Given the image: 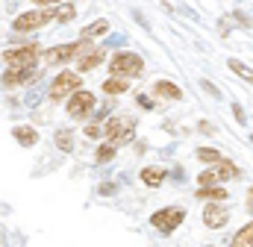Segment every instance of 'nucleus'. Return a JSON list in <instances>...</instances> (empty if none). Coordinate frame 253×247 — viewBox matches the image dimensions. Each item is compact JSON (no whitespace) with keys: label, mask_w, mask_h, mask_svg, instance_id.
Instances as JSON below:
<instances>
[{"label":"nucleus","mask_w":253,"mask_h":247,"mask_svg":"<svg viewBox=\"0 0 253 247\" xmlns=\"http://www.w3.org/2000/svg\"><path fill=\"white\" fill-rule=\"evenodd\" d=\"M126 88H129V80H126V77H109V80L103 82V91H106V94H124Z\"/></svg>","instance_id":"obj_15"},{"label":"nucleus","mask_w":253,"mask_h":247,"mask_svg":"<svg viewBox=\"0 0 253 247\" xmlns=\"http://www.w3.org/2000/svg\"><path fill=\"white\" fill-rule=\"evenodd\" d=\"M183 221H186V212H183V209H177V206H168V209H159V212H153V215H150V227H156L162 236L174 233Z\"/></svg>","instance_id":"obj_1"},{"label":"nucleus","mask_w":253,"mask_h":247,"mask_svg":"<svg viewBox=\"0 0 253 247\" xmlns=\"http://www.w3.org/2000/svg\"><path fill=\"white\" fill-rule=\"evenodd\" d=\"M132 129H135V121L129 118V115H115V118H109L106 121V138L118 147V144H126L129 138H132Z\"/></svg>","instance_id":"obj_2"},{"label":"nucleus","mask_w":253,"mask_h":247,"mask_svg":"<svg viewBox=\"0 0 253 247\" xmlns=\"http://www.w3.org/2000/svg\"><path fill=\"white\" fill-rule=\"evenodd\" d=\"M12 135H15V141H18V144H24V147H33V144L39 141V132H36L33 126H15V129H12Z\"/></svg>","instance_id":"obj_14"},{"label":"nucleus","mask_w":253,"mask_h":247,"mask_svg":"<svg viewBox=\"0 0 253 247\" xmlns=\"http://www.w3.org/2000/svg\"><path fill=\"white\" fill-rule=\"evenodd\" d=\"M109 68H112V74L115 77H138L141 71H144V62H141V56L138 53H115L112 56V62H109Z\"/></svg>","instance_id":"obj_3"},{"label":"nucleus","mask_w":253,"mask_h":247,"mask_svg":"<svg viewBox=\"0 0 253 247\" xmlns=\"http://www.w3.org/2000/svg\"><path fill=\"white\" fill-rule=\"evenodd\" d=\"M36 77V65H21V68H9L3 74V85H21V82H30Z\"/></svg>","instance_id":"obj_11"},{"label":"nucleus","mask_w":253,"mask_h":247,"mask_svg":"<svg viewBox=\"0 0 253 247\" xmlns=\"http://www.w3.org/2000/svg\"><path fill=\"white\" fill-rule=\"evenodd\" d=\"M85 135H88V138H100L103 132H100V126H97V124H91V126H85Z\"/></svg>","instance_id":"obj_30"},{"label":"nucleus","mask_w":253,"mask_h":247,"mask_svg":"<svg viewBox=\"0 0 253 247\" xmlns=\"http://www.w3.org/2000/svg\"><path fill=\"white\" fill-rule=\"evenodd\" d=\"M233 21H236L239 27H248V30L253 27V21L248 18V15H245V12H233Z\"/></svg>","instance_id":"obj_25"},{"label":"nucleus","mask_w":253,"mask_h":247,"mask_svg":"<svg viewBox=\"0 0 253 247\" xmlns=\"http://www.w3.org/2000/svg\"><path fill=\"white\" fill-rule=\"evenodd\" d=\"M230 247H253V221L251 224H245V227L236 233V239H233V245Z\"/></svg>","instance_id":"obj_16"},{"label":"nucleus","mask_w":253,"mask_h":247,"mask_svg":"<svg viewBox=\"0 0 253 247\" xmlns=\"http://www.w3.org/2000/svg\"><path fill=\"white\" fill-rule=\"evenodd\" d=\"M239 177V168L233 165V162H218L212 171H203L200 177H197V183L200 185H215V183H221V180H236Z\"/></svg>","instance_id":"obj_9"},{"label":"nucleus","mask_w":253,"mask_h":247,"mask_svg":"<svg viewBox=\"0 0 253 247\" xmlns=\"http://www.w3.org/2000/svg\"><path fill=\"white\" fill-rule=\"evenodd\" d=\"M103 56H106V53H103V47H94L91 53L80 56V62H77V68H80V71H94V68H97V65L103 62Z\"/></svg>","instance_id":"obj_13"},{"label":"nucleus","mask_w":253,"mask_h":247,"mask_svg":"<svg viewBox=\"0 0 253 247\" xmlns=\"http://www.w3.org/2000/svg\"><path fill=\"white\" fill-rule=\"evenodd\" d=\"M100 165H106V162H112L115 159V144L109 141V144H103V147H97V156H94Z\"/></svg>","instance_id":"obj_23"},{"label":"nucleus","mask_w":253,"mask_h":247,"mask_svg":"<svg viewBox=\"0 0 253 247\" xmlns=\"http://www.w3.org/2000/svg\"><path fill=\"white\" fill-rule=\"evenodd\" d=\"M74 15H77V9H74L71 3H62V6L56 9V21H62V24H68V21H74Z\"/></svg>","instance_id":"obj_24"},{"label":"nucleus","mask_w":253,"mask_h":247,"mask_svg":"<svg viewBox=\"0 0 253 247\" xmlns=\"http://www.w3.org/2000/svg\"><path fill=\"white\" fill-rule=\"evenodd\" d=\"M97 191H100V194H115V183H103Z\"/></svg>","instance_id":"obj_31"},{"label":"nucleus","mask_w":253,"mask_h":247,"mask_svg":"<svg viewBox=\"0 0 253 247\" xmlns=\"http://www.w3.org/2000/svg\"><path fill=\"white\" fill-rule=\"evenodd\" d=\"M233 115H236V121H239V124H248V118H245V109H242L239 103H233Z\"/></svg>","instance_id":"obj_29"},{"label":"nucleus","mask_w":253,"mask_h":247,"mask_svg":"<svg viewBox=\"0 0 253 247\" xmlns=\"http://www.w3.org/2000/svg\"><path fill=\"white\" fill-rule=\"evenodd\" d=\"M106 30H109V24H106V18H100V21L88 24V27L83 30V36H80V39H94V36H103Z\"/></svg>","instance_id":"obj_20"},{"label":"nucleus","mask_w":253,"mask_h":247,"mask_svg":"<svg viewBox=\"0 0 253 247\" xmlns=\"http://www.w3.org/2000/svg\"><path fill=\"white\" fill-rule=\"evenodd\" d=\"M80 85H83L80 74H74V71H62V74L50 82V100H62V97H68V94L80 91Z\"/></svg>","instance_id":"obj_6"},{"label":"nucleus","mask_w":253,"mask_h":247,"mask_svg":"<svg viewBox=\"0 0 253 247\" xmlns=\"http://www.w3.org/2000/svg\"><path fill=\"white\" fill-rule=\"evenodd\" d=\"M135 100H138V106H144V109H156V103H153V100H150L147 94H138Z\"/></svg>","instance_id":"obj_28"},{"label":"nucleus","mask_w":253,"mask_h":247,"mask_svg":"<svg viewBox=\"0 0 253 247\" xmlns=\"http://www.w3.org/2000/svg\"><path fill=\"white\" fill-rule=\"evenodd\" d=\"M197 200H227V188L200 185V188H197Z\"/></svg>","instance_id":"obj_17"},{"label":"nucleus","mask_w":253,"mask_h":247,"mask_svg":"<svg viewBox=\"0 0 253 247\" xmlns=\"http://www.w3.org/2000/svg\"><path fill=\"white\" fill-rule=\"evenodd\" d=\"M200 85H203V91H206V94H212V97H221V91H218V88H215L209 80H200Z\"/></svg>","instance_id":"obj_27"},{"label":"nucleus","mask_w":253,"mask_h":247,"mask_svg":"<svg viewBox=\"0 0 253 247\" xmlns=\"http://www.w3.org/2000/svg\"><path fill=\"white\" fill-rule=\"evenodd\" d=\"M162 180H165V171H162V168H144V171H141V183L144 185H153V188H156Z\"/></svg>","instance_id":"obj_18"},{"label":"nucleus","mask_w":253,"mask_h":247,"mask_svg":"<svg viewBox=\"0 0 253 247\" xmlns=\"http://www.w3.org/2000/svg\"><path fill=\"white\" fill-rule=\"evenodd\" d=\"M33 3H36V6H47V3H56V6H59L62 0H33Z\"/></svg>","instance_id":"obj_32"},{"label":"nucleus","mask_w":253,"mask_h":247,"mask_svg":"<svg viewBox=\"0 0 253 247\" xmlns=\"http://www.w3.org/2000/svg\"><path fill=\"white\" fill-rule=\"evenodd\" d=\"M91 44H88V39H80V41H74V44H59V47H50L47 53H44V65H62V62L74 59L77 53H83V50H88Z\"/></svg>","instance_id":"obj_5"},{"label":"nucleus","mask_w":253,"mask_h":247,"mask_svg":"<svg viewBox=\"0 0 253 247\" xmlns=\"http://www.w3.org/2000/svg\"><path fill=\"white\" fill-rule=\"evenodd\" d=\"M53 18H56V12H47V9H33V12L18 15V18L12 21V30H15V33L39 30V27H44V24H47V21H53Z\"/></svg>","instance_id":"obj_4"},{"label":"nucleus","mask_w":253,"mask_h":247,"mask_svg":"<svg viewBox=\"0 0 253 247\" xmlns=\"http://www.w3.org/2000/svg\"><path fill=\"white\" fill-rule=\"evenodd\" d=\"M227 65H230V71H233V74H239L242 80H248V82L253 85V71L248 68V65H245V62H239V59H230Z\"/></svg>","instance_id":"obj_22"},{"label":"nucleus","mask_w":253,"mask_h":247,"mask_svg":"<svg viewBox=\"0 0 253 247\" xmlns=\"http://www.w3.org/2000/svg\"><path fill=\"white\" fill-rule=\"evenodd\" d=\"M197 159H200V162H209V165H218V162H224V156H221L215 147H200V150H197Z\"/></svg>","instance_id":"obj_21"},{"label":"nucleus","mask_w":253,"mask_h":247,"mask_svg":"<svg viewBox=\"0 0 253 247\" xmlns=\"http://www.w3.org/2000/svg\"><path fill=\"white\" fill-rule=\"evenodd\" d=\"M248 209L253 212V185H251V191H248Z\"/></svg>","instance_id":"obj_33"},{"label":"nucleus","mask_w":253,"mask_h":247,"mask_svg":"<svg viewBox=\"0 0 253 247\" xmlns=\"http://www.w3.org/2000/svg\"><path fill=\"white\" fill-rule=\"evenodd\" d=\"M153 94L168 97V100H180V97H183V88H180V85H174L171 80H159V82L153 85Z\"/></svg>","instance_id":"obj_12"},{"label":"nucleus","mask_w":253,"mask_h":247,"mask_svg":"<svg viewBox=\"0 0 253 247\" xmlns=\"http://www.w3.org/2000/svg\"><path fill=\"white\" fill-rule=\"evenodd\" d=\"M53 141H56V147H59L62 153H71V150H74V132H71V129H59Z\"/></svg>","instance_id":"obj_19"},{"label":"nucleus","mask_w":253,"mask_h":247,"mask_svg":"<svg viewBox=\"0 0 253 247\" xmlns=\"http://www.w3.org/2000/svg\"><path fill=\"white\" fill-rule=\"evenodd\" d=\"M91 109H94V94L91 91H74L71 94V100H68V115L71 118L83 121V118L91 115Z\"/></svg>","instance_id":"obj_8"},{"label":"nucleus","mask_w":253,"mask_h":247,"mask_svg":"<svg viewBox=\"0 0 253 247\" xmlns=\"http://www.w3.org/2000/svg\"><path fill=\"white\" fill-rule=\"evenodd\" d=\"M39 59V44H21V47H12L3 53V62L9 68H21V65H36Z\"/></svg>","instance_id":"obj_7"},{"label":"nucleus","mask_w":253,"mask_h":247,"mask_svg":"<svg viewBox=\"0 0 253 247\" xmlns=\"http://www.w3.org/2000/svg\"><path fill=\"white\" fill-rule=\"evenodd\" d=\"M197 132H203V135H218V129H215L209 121H200V124H197Z\"/></svg>","instance_id":"obj_26"},{"label":"nucleus","mask_w":253,"mask_h":247,"mask_svg":"<svg viewBox=\"0 0 253 247\" xmlns=\"http://www.w3.org/2000/svg\"><path fill=\"white\" fill-rule=\"evenodd\" d=\"M227 221H230V215H227V209L221 203H209L203 209V224L209 230H221V227H227Z\"/></svg>","instance_id":"obj_10"}]
</instances>
